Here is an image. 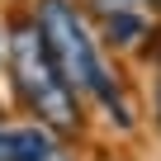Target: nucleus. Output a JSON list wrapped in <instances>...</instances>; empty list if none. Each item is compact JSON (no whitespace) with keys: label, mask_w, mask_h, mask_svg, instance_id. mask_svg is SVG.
I'll return each mask as SVG.
<instances>
[{"label":"nucleus","mask_w":161,"mask_h":161,"mask_svg":"<svg viewBox=\"0 0 161 161\" xmlns=\"http://www.w3.org/2000/svg\"><path fill=\"white\" fill-rule=\"evenodd\" d=\"M5 147H10V161H62V156H57V137H52V128H43V123L5 128Z\"/></svg>","instance_id":"nucleus-3"},{"label":"nucleus","mask_w":161,"mask_h":161,"mask_svg":"<svg viewBox=\"0 0 161 161\" xmlns=\"http://www.w3.org/2000/svg\"><path fill=\"white\" fill-rule=\"evenodd\" d=\"M142 38H147L142 10H114V14H104V43L109 47H137Z\"/></svg>","instance_id":"nucleus-4"},{"label":"nucleus","mask_w":161,"mask_h":161,"mask_svg":"<svg viewBox=\"0 0 161 161\" xmlns=\"http://www.w3.org/2000/svg\"><path fill=\"white\" fill-rule=\"evenodd\" d=\"M0 161H10V147H5V128H0Z\"/></svg>","instance_id":"nucleus-6"},{"label":"nucleus","mask_w":161,"mask_h":161,"mask_svg":"<svg viewBox=\"0 0 161 161\" xmlns=\"http://www.w3.org/2000/svg\"><path fill=\"white\" fill-rule=\"evenodd\" d=\"M100 14H114V10H137V0H90Z\"/></svg>","instance_id":"nucleus-5"},{"label":"nucleus","mask_w":161,"mask_h":161,"mask_svg":"<svg viewBox=\"0 0 161 161\" xmlns=\"http://www.w3.org/2000/svg\"><path fill=\"white\" fill-rule=\"evenodd\" d=\"M33 19H38V29H43V43H47L57 71L71 80V90H76L80 100H95V104L109 114V123L133 128V104L123 100L119 76H109V66H104V57H100V43L90 38L80 10L71 5V0H38Z\"/></svg>","instance_id":"nucleus-1"},{"label":"nucleus","mask_w":161,"mask_h":161,"mask_svg":"<svg viewBox=\"0 0 161 161\" xmlns=\"http://www.w3.org/2000/svg\"><path fill=\"white\" fill-rule=\"evenodd\" d=\"M147 5H152V10H156V14H161V0H147Z\"/></svg>","instance_id":"nucleus-8"},{"label":"nucleus","mask_w":161,"mask_h":161,"mask_svg":"<svg viewBox=\"0 0 161 161\" xmlns=\"http://www.w3.org/2000/svg\"><path fill=\"white\" fill-rule=\"evenodd\" d=\"M10 80H14V95L24 100V109L43 128H52V133L80 128V95L57 71V62H52V52L43 43L38 19L10 29Z\"/></svg>","instance_id":"nucleus-2"},{"label":"nucleus","mask_w":161,"mask_h":161,"mask_svg":"<svg viewBox=\"0 0 161 161\" xmlns=\"http://www.w3.org/2000/svg\"><path fill=\"white\" fill-rule=\"evenodd\" d=\"M156 128H161V80H156Z\"/></svg>","instance_id":"nucleus-7"}]
</instances>
